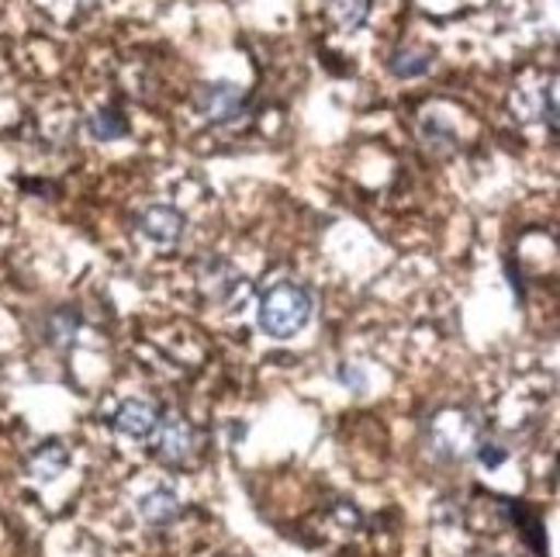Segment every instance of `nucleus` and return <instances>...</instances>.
I'll list each match as a JSON object with an SVG mask.
<instances>
[{"instance_id": "obj_1", "label": "nucleus", "mask_w": 560, "mask_h": 557, "mask_svg": "<svg viewBox=\"0 0 560 557\" xmlns=\"http://www.w3.org/2000/svg\"><path fill=\"white\" fill-rule=\"evenodd\" d=\"M312 294L298 281H277L264 291L260 309H256V323L270 339H291L312 323Z\"/></svg>"}, {"instance_id": "obj_2", "label": "nucleus", "mask_w": 560, "mask_h": 557, "mask_svg": "<svg viewBox=\"0 0 560 557\" xmlns=\"http://www.w3.org/2000/svg\"><path fill=\"white\" fill-rule=\"evenodd\" d=\"M194 108L211 125H235L249 115V101H246V91L222 80V83H201V88L194 91Z\"/></svg>"}, {"instance_id": "obj_3", "label": "nucleus", "mask_w": 560, "mask_h": 557, "mask_svg": "<svg viewBox=\"0 0 560 557\" xmlns=\"http://www.w3.org/2000/svg\"><path fill=\"white\" fill-rule=\"evenodd\" d=\"M194 446H198V433L184 416H166L156 422L153 430V457L163 464H184L194 457Z\"/></svg>"}, {"instance_id": "obj_4", "label": "nucleus", "mask_w": 560, "mask_h": 557, "mask_svg": "<svg viewBox=\"0 0 560 557\" xmlns=\"http://www.w3.org/2000/svg\"><path fill=\"white\" fill-rule=\"evenodd\" d=\"M433 443L443 457H470L478 450V426L464 413H443L433 419Z\"/></svg>"}, {"instance_id": "obj_5", "label": "nucleus", "mask_w": 560, "mask_h": 557, "mask_svg": "<svg viewBox=\"0 0 560 557\" xmlns=\"http://www.w3.org/2000/svg\"><path fill=\"white\" fill-rule=\"evenodd\" d=\"M187 222L177 208H170V205H156V208H149L142 211V219H139V235L145 243H153V246H174L180 243V235H184Z\"/></svg>"}, {"instance_id": "obj_6", "label": "nucleus", "mask_w": 560, "mask_h": 557, "mask_svg": "<svg viewBox=\"0 0 560 557\" xmlns=\"http://www.w3.org/2000/svg\"><path fill=\"white\" fill-rule=\"evenodd\" d=\"M156 422H160V413H156L149 402H142V398H128V402H121V409H118L115 419H112L115 433H118V437H128V440H145V437H153Z\"/></svg>"}, {"instance_id": "obj_7", "label": "nucleus", "mask_w": 560, "mask_h": 557, "mask_svg": "<svg viewBox=\"0 0 560 557\" xmlns=\"http://www.w3.org/2000/svg\"><path fill=\"white\" fill-rule=\"evenodd\" d=\"M201 288H205V294L214 298V302H232L235 294H243L240 291L243 288V274L235 270L232 264H225V260H211L201 270Z\"/></svg>"}, {"instance_id": "obj_8", "label": "nucleus", "mask_w": 560, "mask_h": 557, "mask_svg": "<svg viewBox=\"0 0 560 557\" xmlns=\"http://www.w3.org/2000/svg\"><path fill=\"white\" fill-rule=\"evenodd\" d=\"M67 464H70V450L62 446L59 440H49L28 457V475L35 481H56L62 471H67Z\"/></svg>"}, {"instance_id": "obj_9", "label": "nucleus", "mask_w": 560, "mask_h": 557, "mask_svg": "<svg viewBox=\"0 0 560 557\" xmlns=\"http://www.w3.org/2000/svg\"><path fill=\"white\" fill-rule=\"evenodd\" d=\"M139 512L149 523L166 526V523H174L180 517V499H177L174 488H153V491H145V496L139 499Z\"/></svg>"}, {"instance_id": "obj_10", "label": "nucleus", "mask_w": 560, "mask_h": 557, "mask_svg": "<svg viewBox=\"0 0 560 557\" xmlns=\"http://www.w3.org/2000/svg\"><path fill=\"white\" fill-rule=\"evenodd\" d=\"M371 4L374 0H326V11L342 32H357V28L368 25Z\"/></svg>"}, {"instance_id": "obj_11", "label": "nucleus", "mask_w": 560, "mask_h": 557, "mask_svg": "<svg viewBox=\"0 0 560 557\" xmlns=\"http://www.w3.org/2000/svg\"><path fill=\"white\" fill-rule=\"evenodd\" d=\"M387 67H392L395 77H422L433 70V53L425 49H395L392 59H387Z\"/></svg>"}, {"instance_id": "obj_12", "label": "nucleus", "mask_w": 560, "mask_h": 557, "mask_svg": "<svg viewBox=\"0 0 560 557\" xmlns=\"http://www.w3.org/2000/svg\"><path fill=\"white\" fill-rule=\"evenodd\" d=\"M91 136L97 142H115V139L128 136V121L115 108H101L91 115Z\"/></svg>"}, {"instance_id": "obj_13", "label": "nucleus", "mask_w": 560, "mask_h": 557, "mask_svg": "<svg viewBox=\"0 0 560 557\" xmlns=\"http://www.w3.org/2000/svg\"><path fill=\"white\" fill-rule=\"evenodd\" d=\"M512 517H515V523L523 526V537L529 541V547H533L536 554L544 557V554H547V544H544V533H540V520H536L533 512H526V509H523L520 502L512 506Z\"/></svg>"}, {"instance_id": "obj_14", "label": "nucleus", "mask_w": 560, "mask_h": 557, "mask_svg": "<svg viewBox=\"0 0 560 557\" xmlns=\"http://www.w3.org/2000/svg\"><path fill=\"white\" fill-rule=\"evenodd\" d=\"M474 454H478V461L485 467H491V471L505 464V450L499 443H478V450H474Z\"/></svg>"}, {"instance_id": "obj_15", "label": "nucleus", "mask_w": 560, "mask_h": 557, "mask_svg": "<svg viewBox=\"0 0 560 557\" xmlns=\"http://www.w3.org/2000/svg\"><path fill=\"white\" fill-rule=\"evenodd\" d=\"M339 378H342V384H350V381H353L357 395L363 392V374H360V371H353V368H342V371H339Z\"/></svg>"}]
</instances>
